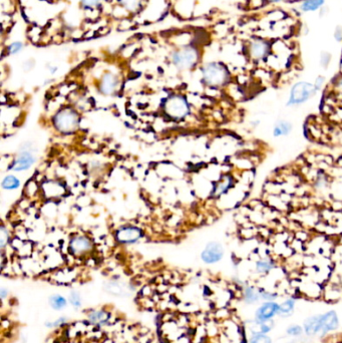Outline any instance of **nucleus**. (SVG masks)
Returning a JSON list of instances; mask_svg holds the SVG:
<instances>
[{
	"label": "nucleus",
	"mask_w": 342,
	"mask_h": 343,
	"mask_svg": "<svg viewBox=\"0 0 342 343\" xmlns=\"http://www.w3.org/2000/svg\"><path fill=\"white\" fill-rule=\"evenodd\" d=\"M317 92L318 91L315 88L314 84L307 81H298L290 87L286 106L289 108L300 107L309 102L317 94Z\"/></svg>",
	"instance_id": "f257e3e1"
},
{
	"label": "nucleus",
	"mask_w": 342,
	"mask_h": 343,
	"mask_svg": "<svg viewBox=\"0 0 342 343\" xmlns=\"http://www.w3.org/2000/svg\"><path fill=\"white\" fill-rule=\"evenodd\" d=\"M229 71L221 63L212 62L203 69V78L207 85L211 86H224L229 81Z\"/></svg>",
	"instance_id": "f03ea898"
},
{
	"label": "nucleus",
	"mask_w": 342,
	"mask_h": 343,
	"mask_svg": "<svg viewBox=\"0 0 342 343\" xmlns=\"http://www.w3.org/2000/svg\"><path fill=\"white\" fill-rule=\"evenodd\" d=\"M272 45L268 39L257 37L249 41L247 45L248 57L254 62H260L268 59L271 54Z\"/></svg>",
	"instance_id": "7ed1b4c3"
},
{
	"label": "nucleus",
	"mask_w": 342,
	"mask_h": 343,
	"mask_svg": "<svg viewBox=\"0 0 342 343\" xmlns=\"http://www.w3.org/2000/svg\"><path fill=\"white\" fill-rule=\"evenodd\" d=\"M55 125L62 133H71L78 125V115L71 109H64L56 115Z\"/></svg>",
	"instance_id": "20e7f679"
},
{
	"label": "nucleus",
	"mask_w": 342,
	"mask_h": 343,
	"mask_svg": "<svg viewBox=\"0 0 342 343\" xmlns=\"http://www.w3.org/2000/svg\"><path fill=\"white\" fill-rule=\"evenodd\" d=\"M225 250L221 243L213 241L207 244L202 252L201 258L207 264H215L224 256Z\"/></svg>",
	"instance_id": "39448f33"
},
{
	"label": "nucleus",
	"mask_w": 342,
	"mask_h": 343,
	"mask_svg": "<svg viewBox=\"0 0 342 343\" xmlns=\"http://www.w3.org/2000/svg\"><path fill=\"white\" fill-rule=\"evenodd\" d=\"M167 113L173 117H182L189 112L186 101L180 96L172 97L166 106Z\"/></svg>",
	"instance_id": "423d86ee"
},
{
	"label": "nucleus",
	"mask_w": 342,
	"mask_h": 343,
	"mask_svg": "<svg viewBox=\"0 0 342 343\" xmlns=\"http://www.w3.org/2000/svg\"><path fill=\"white\" fill-rule=\"evenodd\" d=\"M279 306L275 302L267 301L257 309L255 317L259 321L272 320L276 315H279Z\"/></svg>",
	"instance_id": "0eeeda50"
},
{
	"label": "nucleus",
	"mask_w": 342,
	"mask_h": 343,
	"mask_svg": "<svg viewBox=\"0 0 342 343\" xmlns=\"http://www.w3.org/2000/svg\"><path fill=\"white\" fill-rule=\"evenodd\" d=\"M197 53L193 50H186L183 52L175 53L173 56V61L176 65L180 67H191L197 61Z\"/></svg>",
	"instance_id": "6e6552de"
},
{
	"label": "nucleus",
	"mask_w": 342,
	"mask_h": 343,
	"mask_svg": "<svg viewBox=\"0 0 342 343\" xmlns=\"http://www.w3.org/2000/svg\"><path fill=\"white\" fill-rule=\"evenodd\" d=\"M35 163V158L34 156L31 154L30 152L25 151L19 154L15 161L12 163L10 169L13 171L21 172L29 170L32 165Z\"/></svg>",
	"instance_id": "1a4fd4ad"
},
{
	"label": "nucleus",
	"mask_w": 342,
	"mask_h": 343,
	"mask_svg": "<svg viewBox=\"0 0 342 343\" xmlns=\"http://www.w3.org/2000/svg\"><path fill=\"white\" fill-rule=\"evenodd\" d=\"M142 237V233L135 227H125L117 233V239L120 243L131 244L137 242Z\"/></svg>",
	"instance_id": "9d476101"
},
{
	"label": "nucleus",
	"mask_w": 342,
	"mask_h": 343,
	"mask_svg": "<svg viewBox=\"0 0 342 343\" xmlns=\"http://www.w3.org/2000/svg\"><path fill=\"white\" fill-rule=\"evenodd\" d=\"M303 329L307 336H315L320 334L322 330V314L313 315L307 318L304 322Z\"/></svg>",
	"instance_id": "9b49d317"
},
{
	"label": "nucleus",
	"mask_w": 342,
	"mask_h": 343,
	"mask_svg": "<svg viewBox=\"0 0 342 343\" xmlns=\"http://www.w3.org/2000/svg\"><path fill=\"white\" fill-rule=\"evenodd\" d=\"M339 320L338 316L335 311H329L325 314H322V330H321V336H324L328 332L334 331L338 328Z\"/></svg>",
	"instance_id": "f8f14e48"
},
{
	"label": "nucleus",
	"mask_w": 342,
	"mask_h": 343,
	"mask_svg": "<svg viewBox=\"0 0 342 343\" xmlns=\"http://www.w3.org/2000/svg\"><path fill=\"white\" fill-rule=\"evenodd\" d=\"M292 130H293V124L290 120L280 118L273 126L272 136L276 139L284 138L289 136L292 133Z\"/></svg>",
	"instance_id": "ddd939ff"
},
{
	"label": "nucleus",
	"mask_w": 342,
	"mask_h": 343,
	"mask_svg": "<svg viewBox=\"0 0 342 343\" xmlns=\"http://www.w3.org/2000/svg\"><path fill=\"white\" fill-rule=\"evenodd\" d=\"M276 262L273 258L261 257L255 261V271L259 275H268L275 269Z\"/></svg>",
	"instance_id": "4468645a"
},
{
	"label": "nucleus",
	"mask_w": 342,
	"mask_h": 343,
	"mask_svg": "<svg viewBox=\"0 0 342 343\" xmlns=\"http://www.w3.org/2000/svg\"><path fill=\"white\" fill-rule=\"evenodd\" d=\"M92 246H93L92 242L88 238H86L84 236L75 237L70 242V249L75 254L85 253V252L91 250Z\"/></svg>",
	"instance_id": "2eb2a0df"
},
{
	"label": "nucleus",
	"mask_w": 342,
	"mask_h": 343,
	"mask_svg": "<svg viewBox=\"0 0 342 343\" xmlns=\"http://www.w3.org/2000/svg\"><path fill=\"white\" fill-rule=\"evenodd\" d=\"M325 5V0H302L299 9L303 13H312L319 11Z\"/></svg>",
	"instance_id": "dca6fc26"
},
{
	"label": "nucleus",
	"mask_w": 342,
	"mask_h": 343,
	"mask_svg": "<svg viewBox=\"0 0 342 343\" xmlns=\"http://www.w3.org/2000/svg\"><path fill=\"white\" fill-rule=\"evenodd\" d=\"M117 86H118V81H117L116 77H114L113 75H107L102 79V82H101V85H100V89L103 93L110 94V93L115 91Z\"/></svg>",
	"instance_id": "f3484780"
},
{
	"label": "nucleus",
	"mask_w": 342,
	"mask_h": 343,
	"mask_svg": "<svg viewBox=\"0 0 342 343\" xmlns=\"http://www.w3.org/2000/svg\"><path fill=\"white\" fill-rule=\"evenodd\" d=\"M295 308L294 299H286L279 306V315L281 317H289L293 314Z\"/></svg>",
	"instance_id": "a211bd4d"
},
{
	"label": "nucleus",
	"mask_w": 342,
	"mask_h": 343,
	"mask_svg": "<svg viewBox=\"0 0 342 343\" xmlns=\"http://www.w3.org/2000/svg\"><path fill=\"white\" fill-rule=\"evenodd\" d=\"M1 186L5 190H15V189L19 188L20 181L15 176L9 175V176H6L3 179L2 183H1Z\"/></svg>",
	"instance_id": "6ab92c4d"
},
{
	"label": "nucleus",
	"mask_w": 342,
	"mask_h": 343,
	"mask_svg": "<svg viewBox=\"0 0 342 343\" xmlns=\"http://www.w3.org/2000/svg\"><path fill=\"white\" fill-rule=\"evenodd\" d=\"M332 62V54L327 51H322L319 55V65L323 69H328Z\"/></svg>",
	"instance_id": "aec40b11"
},
{
	"label": "nucleus",
	"mask_w": 342,
	"mask_h": 343,
	"mask_svg": "<svg viewBox=\"0 0 342 343\" xmlns=\"http://www.w3.org/2000/svg\"><path fill=\"white\" fill-rule=\"evenodd\" d=\"M232 186V178L231 177H225L222 179V181L219 182L217 187H216V193L218 195H222L226 193L230 187Z\"/></svg>",
	"instance_id": "412c9836"
},
{
	"label": "nucleus",
	"mask_w": 342,
	"mask_h": 343,
	"mask_svg": "<svg viewBox=\"0 0 342 343\" xmlns=\"http://www.w3.org/2000/svg\"><path fill=\"white\" fill-rule=\"evenodd\" d=\"M50 301V305L54 309L56 310H61L62 308H64L66 306V300L64 297H62L61 295H54L50 297L49 299Z\"/></svg>",
	"instance_id": "4be33fe9"
},
{
	"label": "nucleus",
	"mask_w": 342,
	"mask_h": 343,
	"mask_svg": "<svg viewBox=\"0 0 342 343\" xmlns=\"http://www.w3.org/2000/svg\"><path fill=\"white\" fill-rule=\"evenodd\" d=\"M249 343H272V339L266 334L255 333L250 337Z\"/></svg>",
	"instance_id": "5701e85b"
},
{
	"label": "nucleus",
	"mask_w": 342,
	"mask_h": 343,
	"mask_svg": "<svg viewBox=\"0 0 342 343\" xmlns=\"http://www.w3.org/2000/svg\"><path fill=\"white\" fill-rule=\"evenodd\" d=\"M303 328L299 325H291L288 327L287 329V334H289L290 336H294V337H298L302 334L303 332Z\"/></svg>",
	"instance_id": "b1692460"
},
{
	"label": "nucleus",
	"mask_w": 342,
	"mask_h": 343,
	"mask_svg": "<svg viewBox=\"0 0 342 343\" xmlns=\"http://www.w3.org/2000/svg\"><path fill=\"white\" fill-rule=\"evenodd\" d=\"M314 86H315V88L317 89V91H320V90H322L323 89V87H324V86H325V84H326V78L324 77V76H318L316 79H315V81H314Z\"/></svg>",
	"instance_id": "393cba45"
},
{
	"label": "nucleus",
	"mask_w": 342,
	"mask_h": 343,
	"mask_svg": "<svg viewBox=\"0 0 342 343\" xmlns=\"http://www.w3.org/2000/svg\"><path fill=\"white\" fill-rule=\"evenodd\" d=\"M70 303L71 305H73L74 307H80L82 305V300H81V296L76 293V292H72L70 297H69Z\"/></svg>",
	"instance_id": "a878e982"
},
{
	"label": "nucleus",
	"mask_w": 342,
	"mask_h": 343,
	"mask_svg": "<svg viewBox=\"0 0 342 343\" xmlns=\"http://www.w3.org/2000/svg\"><path fill=\"white\" fill-rule=\"evenodd\" d=\"M333 38L337 43H341L342 42V26L338 24L335 27L334 31H333Z\"/></svg>",
	"instance_id": "bb28decb"
},
{
	"label": "nucleus",
	"mask_w": 342,
	"mask_h": 343,
	"mask_svg": "<svg viewBox=\"0 0 342 343\" xmlns=\"http://www.w3.org/2000/svg\"><path fill=\"white\" fill-rule=\"evenodd\" d=\"M22 43L21 42H14L12 43L11 45H9L8 47V51H9V54L11 55H15V54H18L21 50H22Z\"/></svg>",
	"instance_id": "cd10ccee"
},
{
	"label": "nucleus",
	"mask_w": 342,
	"mask_h": 343,
	"mask_svg": "<svg viewBox=\"0 0 342 343\" xmlns=\"http://www.w3.org/2000/svg\"><path fill=\"white\" fill-rule=\"evenodd\" d=\"M8 241V232L5 230L4 227L1 228V236H0V244H1V248H4V246L6 245V242Z\"/></svg>",
	"instance_id": "c85d7f7f"
},
{
	"label": "nucleus",
	"mask_w": 342,
	"mask_h": 343,
	"mask_svg": "<svg viewBox=\"0 0 342 343\" xmlns=\"http://www.w3.org/2000/svg\"><path fill=\"white\" fill-rule=\"evenodd\" d=\"M334 88L338 93H341L342 94V75L336 78V80L334 82Z\"/></svg>",
	"instance_id": "c756f323"
},
{
	"label": "nucleus",
	"mask_w": 342,
	"mask_h": 343,
	"mask_svg": "<svg viewBox=\"0 0 342 343\" xmlns=\"http://www.w3.org/2000/svg\"><path fill=\"white\" fill-rule=\"evenodd\" d=\"M82 2L86 7H93L98 5L100 3V0H82Z\"/></svg>",
	"instance_id": "7c9ffc66"
},
{
	"label": "nucleus",
	"mask_w": 342,
	"mask_h": 343,
	"mask_svg": "<svg viewBox=\"0 0 342 343\" xmlns=\"http://www.w3.org/2000/svg\"><path fill=\"white\" fill-rule=\"evenodd\" d=\"M65 322V318H60L58 319L57 321H55L54 323H46V326H49V327H56V326H60L62 325V323Z\"/></svg>",
	"instance_id": "2f4dec72"
},
{
	"label": "nucleus",
	"mask_w": 342,
	"mask_h": 343,
	"mask_svg": "<svg viewBox=\"0 0 342 343\" xmlns=\"http://www.w3.org/2000/svg\"><path fill=\"white\" fill-rule=\"evenodd\" d=\"M328 11H329V9H328V7L326 6V5H324L319 11H318V14H319V17L321 18V17H324V16H326V14L328 13Z\"/></svg>",
	"instance_id": "473e14b6"
},
{
	"label": "nucleus",
	"mask_w": 342,
	"mask_h": 343,
	"mask_svg": "<svg viewBox=\"0 0 342 343\" xmlns=\"http://www.w3.org/2000/svg\"><path fill=\"white\" fill-rule=\"evenodd\" d=\"M260 124H261V121H260L259 119H256V120H253V121H251V122H250L251 127H252V128H254V129H255V128H257V127H258Z\"/></svg>",
	"instance_id": "72a5a7b5"
},
{
	"label": "nucleus",
	"mask_w": 342,
	"mask_h": 343,
	"mask_svg": "<svg viewBox=\"0 0 342 343\" xmlns=\"http://www.w3.org/2000/svg\"><path fill=\"white\" fill-rule=\"evenodd\" d=\"M267 1L272 2V3H277V2H281V1H283V0H267Z\"/></svg>",
	"instance_id": "f704fd0d"
}]
</instances>
